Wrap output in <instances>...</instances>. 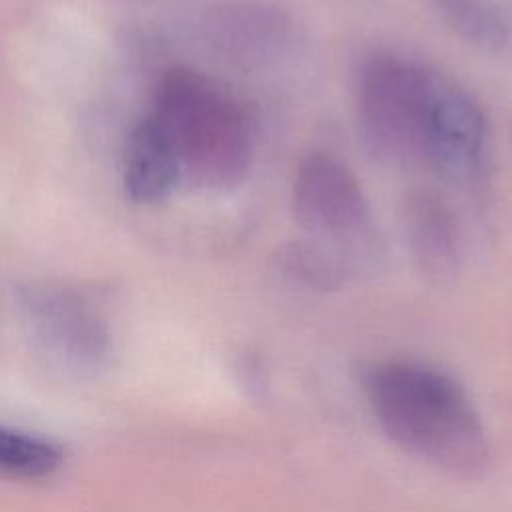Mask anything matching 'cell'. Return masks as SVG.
<instances>
[{
    "mask_svg": "<svg viewBox=\"0 0 512 512\" xmlns=\"http://www.w3.org/2000/svg\"><path fill=\"white\" fill-rule=\"evenodd\" d=\"M284 266L304 282L320 284L324 288H330L340 278V272L330 256L308 242H294L286 246Z\"/></svg>",
    "mask_w": 512,
    "mask_h": 512,
    "instance_id": "obj_11",
    "label": "cell"
},
{
    "mask_svg": "<svg viewBox=\"0 0 512 512\" xmlns=\"http://www.w3.org/2000/svg\"><path fill=\"white\" fill-rule=\"evenodd\" d=\"M180 178L178 156L160 126L152 118L138 124L126 148V194L134 202L154 204L164 200Z\"/></svg>",
    "mask_w": 512,
    "mask_h": 512,
    "instance_id": "obj_7",
    "label": "cell"
},
{
    "mask_svg": "<svg viewBox=\"0 0 512 512\" xmlns=\"http://www.w3.org/2000/svg\"><path fill=\"white\" fill-rule=\"evenodd\" d=\"M62 464V454L50 442L0 428V478L42 480Z\"/></svg>",
    "mask_w": 512,
    "mask_h": 512,
    "instance_id": "obj_9",
    "label": "cell"
},
{
    "mask_svg": "<svg viewBox=\"0 0 512 512\" xmlns=\"http://www.w3.org/2000/svg\"><path fill=\"white\" fill-rule=\"evenodd\" d=\"M444 78L414 62L378 56L358 80V118L370 148L384 160L406 164L426 158L434 98Z\"/></svg>",
    "mask_w": 512,
    "mask_h": 512,
    "instance_id": "obj_3",
    "label": "cell"
},
{
    "mask_svg": "<svg viewBox=\"0 0 512 512\" xmlns=\"http://www.w3.org/2000/svg\"><path fill=\"white\" fill-rule=\"evenodd\" d=\"M438 6L466 40L484 48H496L506 42L508 24L488 0H438Z\"/></svg>",
    "mask_w": 512,
    "mask_h": 512,
    "instance_id": "obj_10",
    "label": "cell"
},
{
    "mask_svg": "<svg viewBox=\"0 0 512 512\" xmlns=\"http://www.w3.org/2000/svg\"><path fill=\"white\" fill-rule=\"evenodd\" d=\"M408 238L420 264L446 274L454 264V230L444 208L428 196L414 198L408 208Z\"/></svg>",
    "mask_w": 512,
    "mask_h": 512,
    "instance_id": "obj_8",
    "label": "cell"
},
{
    "mask_svg": "<svg viewBox=\"0 0 512 512\" xmlns=\"http://www.w3.org/2000/svg\"><path fill=\"white\" fill-rule=\"evenodd\" d=\"M16 298L34 340L52 358L78 370H96L106 362L108 328L74 290L50 282H30L18 288Z\"/></svg>",
    "mask_w": 512,
    "mask_h": 512,
    "instance_id": "obj_4",
    "label": "cell"
},
{
    "mask_svg": "<svg viewBox=\"0 0 512 512\" xmlns=\"http://www.w3.org/2000/svg\"><path fill=\"white\" fill-rule=\"evenodd\" d=\"M294 212L308 232L334 240H352L370 228V208L358 180L322 152L306 156L298 166Z\"/></svg>",
    "mask_w": 512,
    "mask_h": 512,
    "instance_id": "obj_5",
    "label": "cell"
},
{
    "mask_svg": "<svg viewBox=\"0 0 512 512\" xmlns=\"http://www.w3.org/2000/svg\"><path fill=\"white\" fill-rule=\"evenodd\" d=\"M364 388L384 432L410 454L466 478L486 468L484 424L450 376L420 364L390 362L374 368Z\"/></svg>",
    "mask_w": 512,
    "mask_h": 512,
    "instance_id": "obj_1",
    "label": "cell"
},
{
    "mask_svg": "<svg viewBox=\"0 0 512 512\" xmlns=\"http://www.w3.org/2000/svg\"><path fill=\"white\" fill-rule=\"evenodd\" d=\"M152 120L170 140L182 176L204 186L242 178L250 162V130L240 106L210 78L190 68L164 74Z\"/></svg>",
    "mask_w": 512,
    "mask_h": 512,
    "instance_id": "obj_2",
    "label": "cell"
},
{
    "mask_svg": "<svg viewBox=\"0 0 512 512\" xmlns=\"http://www.w3.org/2000/svg\"><path fill=\"white\" fill-rule=\"evenodd\" d=\"M484 144V116L478 104L454 84L442 82L430 112L426 158L444 170H466Z\"/></svg>",
    "mask_w": 512,
    "mask_h": 512,
    "instance_id": "obj_6",
    "label": "cell"
}]
</instances>
